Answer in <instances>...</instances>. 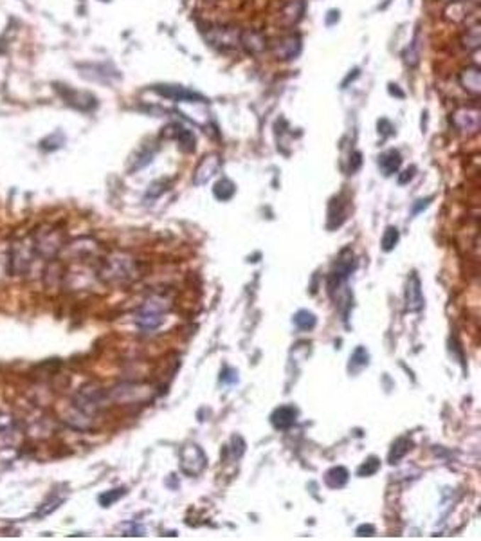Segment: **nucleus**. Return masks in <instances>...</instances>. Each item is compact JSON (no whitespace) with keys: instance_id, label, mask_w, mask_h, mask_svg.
<instances>
[{"instance_id":"obj_2","label":"nucleus","mask_w":481,"mask_h":541,"mask_svg":"<svg viewBox=\"0 0 481 541\" xmlns=\"http://www.w3.org/2000/svg\"><path fill=\"white\" fill-rule=\"evenodd\" d=\"M35 256L36 249L33 236H20V239H16L11 246V251H9V273L13 276L28 275Z\"/></svg>"},{"instance_id":"obj_33","label":"nucleus","mask_w":481,"mask_h":541,"mask_svg":"<svg viewBox=\"0 0 481 541\" xmlns=\"http://www.w3.org/2000/svg\"><path fill=\"white\" fill-rule=\"evenodd\" d=\"M58 133H60V132H58V130H56V132H52L51 136H48V138H45V139H42V143H40V146H42L43 150H48V152H51V150H58V148H62L63 143H65V138H60L58 141H55L56 136H58Z\"/></svg>"},{"instance_id":"obj_36","label":"nucleus","mask_w":481,"mask_h":541,"mask_svg":"<svg viewBox=\"0 0 481 541\" xmlns=\"http://www.w3.org/2000/svg\"><path fill=\"white\" fill-rule=\"evenodd\" d=\"M357 536L364 537V536H375V527L370 525V523H364V525L357 527Z\"/></svg>"},{"instance_id":"obj_5","label":"nucleus","mask_w":481,"mask_h":541,"mask_svg":"<svg viewBox=\"0 0 481 541\" xmlns=\"http://www.w3.org/2000/svg\"><path fill=\"white\" fill-rule=\"evenodd\" d=\"M443 18L450 24L469 26L480 20V2L476 0H454L447 2L443 9Z\"/></svg>"},{"instance_id":"obj_18","label":"nucleus","mask_w":481,"mask_h":541,"mask_svg":"<svg viewBox=\"0 0 481 541\" xmlns=\"http://www.w3.org/2000/svg\"><path fill=\"white\" fill-rule=\"evenodd\" d=\"M159 96H165V98L173 99L175 103L179 102H189V99H206L204 96H200L195 90H189L186 87L180 85H155L153 87Z\"/></svg>"},{"instance_id":"obj_31","label":"nucleus","mask_w":481,"mask_h":541,"mask_svg":"<svg viewBox=\"0 0 481 541\" xmlns=\"http://www.w3.org/2000/svg\"><path fill=\"white\" fill-rule=\"evenodd\" d=\"M380 469V460L377 457H368L357 469V476L360 479H366V476H373L377 471Z\"/></svg>"},{"instance_id":"obj_35","label":"nucleus","mask_w":481,"mask_h":541,"mask_svg":"<svg viewBox=\"0 0 481 541\" xmlns=\"http://www.w3.org/2000/svg\"><path fill=\"white\" fill-rule=\"evenodd\" d=\"M339 18H341L339 9H330V11L326 13L325 22H326V26H328V28H332V26H336L337 22H339Z\"/></svg>"},{"instance_id":"obj_24","label":"nucleus","mask_w":481,"mask_h":541,"mask_svg":"<svg viewBox=\"0 0 481 541\" xmlns=\"http://www.w3.org/2000/svg\"><path fill=\"white\" fill-rule=\"evenodd\" d=\"M411 447H413V442H411L409 437H399V439L393 442L392 449H389V453H387V462L392 464V466H395V464H399L400 460L404 459V457L407 455L411 451Z\"/></svg>"},{"instance_id":"obj_23","label":"nucleus","mask_w":481,"mask_h":541,"mask_svg":"<svg viewBox=\"0 0 481 541\" xmlns=\"http://www.w3.org/2000/svg\"><path fill=\"white\" fill-rule=\"evenodd\" d=\"M350 473L346 467L333 466L325 473V483L330 489H343L348 483Z\"/></svg>"},{"instance_id":"obj_27","label":"nucleus","mask_w":481,"mask_h":541,"mask_svg":"<svg viewBox=\"0 0 481 541\" xmlns=\"http://www.w3.org/2000/svg\"><path fill=\"white\" fill-rule=\"evenodd\" d=\"M370 363V354L368 350L364 349V346H357L355 350H353V354L350 356V365H348V370L352 373H357L360 372L363 368H366Z\"/></svg>"},{"instance_id":"obj_30","label":"nucleus","mask_w":481,"mask_h":541,"mask_svg":"<svg viewBox=\"0 0 481 541\" xmlns=\"http://www.w3.org/2000/svg\"><path fill=\"white\" fill-rule=\"evenodd\" d=\"M125 494H126V487H116V489H110L106 491V493L99 494L98 502L101 507H110L118 502V500H121Z\"/></svg>"},{"instance_id":"obj_40","label":"nucleus","mask_w":481,"mask_h":541,"mask_svg":"<svg viewBox=\"0 0 481 541\" xmlns=\"http://www.w3.org/2000/svg\"><path fill=\"white\" fill-rule=\"evenodd\" d=\"M352 159H353V165H350V168H352V172H357V170H359V166H360V163H363L360 161V153L355 152L352 155Z\"/></svg>"},{"instance_id":"obj_16","label":"nucleus","mask_w":481,"mask_h":541,"mask_svg":"<svg viewBox=\"0 0 481 541\" xmlns=\"http://www.w3.org/2000/svg\"><path fill=\"white\" fill-rule=\"evenodd\" d=\"M458 83L472 98H480L481 94V69L477 65L463 67L458 75Z\"/></svg>"},{"instance_id":"obj_1","label":"nucleus","mask_w":481,"mask_h":541,"mask_svg":"<svg viewBox=\"0 0 481 541\" xmlns=\"http://www.w3.org/2000/svg\"><path fill=\"white\" fill-rule=\"evenodd\" d=\"M98 275L110 285H126L139 278V266L132 256L125 253H114L103 260Z\"/></svg>"},{"instance_id":"obj_20","label":"nucleus","mask_w":481,"mask_h":541,"mask_svg":"<svg viewBox=\"0 0 481 541\" xmlns=\"http://www.w3.org/2000/svg\"><path fill=\"white\" fill-rule=\"evenodd\" d=\"M168 130H172V132H170V138H173L177 143H179V148L182 150V152H186V153L195 152L197 138H195V133H193L192 130L177 125V123L170 125Z\"/></svg>"},{"instance_id":"obj_15","label":"nucleus","mask_w":481,"mask_h":541,"mask_svg":"<svg viewBox=\"0 0 481 541\" xmlns=\"http://www.w3.org/2000/svg\"><path fill=\"white\" fill-rule=\"evenodd\" d=\"M306 11L305 0H287L280 9V24L283 28H296Z\"/></svg>"},{"instance_id":"obj_9","label":"nucleus","mask_w":481,"mask_h":541,"mask_svg":"<svg viewBox=\"0 0 481 541\" xmlns=\"http://www.w3.org/2000/svg\"><path fill=\"white\" fill-rule=\"evenodd\" d=\"M450 119H453V125L456 126V130L462 133V136L470 138V136H476V133L480 132L481 112L477 106L474 105L458 106L453 114H450Z\"/></svg>"},{"instance_id":"obj_34","label":"nucleus","mask_w":481,"mask_h":541,"mask_svg":"<svg viewBox=\"0 0 481 541\" xmlns=\"http://www.w3.org/2000/svg\"><path fill=\"white\" fill-rule=\"evenodd\" d=\"M15 427V419L6 413H0V433H8Z\"/></svg>"},{"instance_id":"obj_6","label":"nucleus","mask_w":481,"mask_h":541,"mask_svg":"<svg viewBox=\"0 0 481 541\" xmlns=\"http://www.w3.org/2000/svg\"><path fill=\"white\" fill-rule=\"evenodd\" d=\"M106 393L98 385H87L74 395V408L85 417H92L105 406Z\"/></svg>"},{"instance_id":"obj_37","label":"nucleus","mask_w":481,"mask_h":541,"mask_svg":"<svg viewBox=\"0 0 481 541\" xmlns=\"http://www.w3.org/2000/svg\"><path fill=\"white\" fill-rule=\"evenodd\" d=\"M415 172H416L415 166H411V168L404 170L402 175H399V185H406L407 180H411L413 177H415Z\"/></svg>"},{"instance_id":"obj_3","label":"nucleus","mask_w":481,"mask_h":541,"mask_svg":"<svg viewBox=\"0 0 481 541\" xmlns=\"http://www.w3.org/2000/svg\"><path fill=\"white\" fill-rule=\"evenodd\" d=\"M240 35H242V29L238 26L219 24L208 28V31H204V40H206L209 48L216 49V51L229 53L240 49Z\"/></svg>"},{"instance_id":"obj_19","label":"nucleus","mask_w":481,"mask_h":541,"mask_svg":"<svg viewBox=\"0 0 481 541\" xmlns=\"http://www.w3.org/2000/svg\"><path fill=\"white\" fill-rule=\"evenodd\" d=\"M297 415H299V412H297L296 406H292V404H283V406H280V408H276L272 412V415H270V424H272L276 430H290V427L296 424L297 420Z\"/></svg>"},{"instance_id":"obj_11","label":"nucleus","mask_w":481,"mask_h":541,"mask_svg":"<svg viewBox=\"0 0 481 541\" xmlns=\"http://www.w3.org/2000/svg\"><path fill=\"white\" fill-rule=\"evenodd\" d=\"M56 92H58L63 102H65L67 105H71L72 109L89 112V110H94L96 106H98L96 96H92L90 92H87V90H76L67 85H56Z\"/></svg>"},{"instance_id":"obj_39","label":"nucleus","mask_w":481,"mask_h":541,"mask_svg":"<svg viewBox=\"0 0 481 541\" xmlns=\"http://www.w3.org/2000/svg\"><path fill=\"white\" fill-rule=\"evenodd\" d=\"M220 379L226 381V383H235V381L238 379V377H236V372H235V370L226 368V370H223V373H222V377H220Z\"/></svg>"},{"instance_id":"obj_38","label":"nucleus","mask_w":481,"mask_h":541,"mask_svg":"<svg viewBox=\"0 0 481 541\" xmlns=\"http://www.w3.org/2000/svg\"><path fill=\"white\" fill-rule=\"evenodd\" d=\"M431 200H433V197H427V199H420V200H416V202H419V204L413 206V215H419V213L422 212V209H426L427 206L431 204Z\"/></svg>"},{"instance_id":"obj_42","label":"nucleus","mask_w":481,"mask_h":541,"mask_svg":"<svg viewBox=\"0 0 481 541\" xmlns=\"http://www.w3.org/2000/svg\"><path fill=\"white\" fill-rule=\"evenodd\" d=\"M442 2H454V0H442ZM476 2H480V0H476Z\"/></svg>"},{"instance_id":"obj_10","label":"nucleus","mask_w":481,"mask_h":541,"mask_svg":"<svg viewBox=\"0 0 481 541\" xmlns=\"http://www.w3.org/2000/svg\"><path fill=\"white\" fill-rule=\"evenodd\" d=\"M208 466V457L199 444H186L180 449V469L188 476H199Z\"/></svg>"},{"instance_id":"obj_28","label":"nucleus","mask_w":481,"mask_h":541,"mask_svg":"<svg viewBox=\"0 0 481 541\" xmlns=\"http://www.w3.org/2000/svg\"><path fill=\"white\" fill-rule=\"evenodd\" d=\"M399 242H400L399 228H395V226H389V228H386V231H384V235H382V240H380L382 251L392 253Z\"/></svg>"},{"instance_id":"obj_8","label":"nucleus","mask_w":481,"mask_h":541,"mask_svg":"<svg viewBox=\"0 0 481 541\" xmlns=\"http://www.w3.org/2000/svg\"><path fill=\"white\" fill-rule=\"evenodd\" d=\"M357 267V260L355 255H353L352 249H343L339 255V260L333 266V270L330 273L328 276V293L333 295L336 290L343 289V285L346 283V280L350 278L353 270Z\"/></svg>"},{"instance_id":"obj_26","label":"nucleus","mask_w":481,"mask_h":541,"mask_svg":"<svg viewBox=\"0 0 481 541\" xmlns=\"http://www.w3.org/2000/svg\"><path fill=\"white\" fill-rule=\"evenodd\" d=\"M294 325L297 327L299 330H303V332H309V330L316 329L317 325V316L312 312V310H297L296 314H294Z\"/></svg>"},{"instance_id":"obj_43","label":"nucleus","mask_w":481,"mask_h":541,"mask_svg":"<svg viewBox=\"0 0 481 541\" xmlns=\"http://www.w3.org/2000/svg\"><path fill=\"white\" fill-rule=\"evenodd\" d=\"M99 2H110V0H99Z\"/></svg>"},{"instance_id":"obj_4","label":"nucleus","mask_w":481,"mask_h":541,"mask_svg":"<svg viewBox=\"0 0 481 541\" xmlns=\"http://www.w3.org/2000/svg\"><path fill=\"white\" fill-rule=\"evenodd\" d=\"M170 310V303L162 296L146 300L136 316L137 327L141 330H155L165 322V314Z\"/></svg>"},{"instance_id":"obj_25","label":"nucleus","mask_w":481,"mask_h":541,"mask_svg":"<svg viewBox=\"0 0 481 541\" xmlns=\"http://www.w3.org/2000/svg\"><path fill=\"white\" fill-rule=\"evenodd\" d=\"M236 193V185L233 182L231 179H227V177H222L215 182L213 186V195L215 199L222 200V202H227V200H231Z\"/></svg>"},{"instance_id":"obj_13","label":"nucleus","mask_w":481,"mask_h":541,"mask_svg":"<svg viewBox=\"0 0 481 541\" xmlns=\"http://www.w3.org/2000/svg\"><path fill=\"white\" fill-rule=\"evenodd\" d=\"M240 49H243L250 56H260L265 51H269V40L258 29H242Z\"/></svg>"},{"instance_id":"obj_14","label":"nucleus","mask_w":481,"mask_h":541,"mask_svg":"<svg viewBox=\"0 0 481 541\" xmlns=\"http://www.w3.org/2000/svg\"><path fill=\"white\" fill-rule=\"evenodd\" d=\"M33 240H35L36 255L45 256V258H55L62 249V235L58 231H43L33 236Z\"/></svg>"},{"instance_id":"obj_21","label":"nucleus","mask_w":481,"mask_h":541,"mask_svg":"<svg viewBox=\"0 0 481 541\" xmlns=\"http://www.w3.org/2000/svg\"><path fill=\"white\" fill-rule=\"evenodd\" d=\"M462 48L467 53H476L481 48V26L480 22H474V24L465 26L462 33V38H460Z\"/></svg>"},{"instance_id":"obj_17","label":"nucleus","mask_w":481,"mask_h":541,"mask_svg":"<svg viewBox=\"0 0 481 541\" xmlns=\"http://www.w3.org/2000/svg\"><path fill=\"white\" fill-rule=\"evenodd\" d=\"M424 307L422 282L416 273H411L406 285V309L407 312H419Z\"/></svg>"},{"instance_id":"obj_7","label":"nucleus","mask_w":481,"mask_h":541,"mask_svg":"<svg viewBox=\"0 0 481 541\" xmlns=\"http://www.w3.org/2000/svg\"><path fill=\"white\" fill-rule=\"evenodd\" d=\"M269 51L278 62H290L297 58L303 51V38L299 33H287V35L274 38L269 42Z\"/></svg>"},{"instance_id":"obj_29","label":"nucleus","mask_w":481,"mask_h":541,"mask_svg":"<svg viewBox=\"0 0 481 541\" xmlns=\"http://www.w3.org/2000/svg\"><path fill=\"white\" fill-rule=\"evenodd\" d=\"M420 55H422V53H420V35H419V31H416L415 38H413V42L407 45L406 53H404V58H406L407 65L416 67L420 62Z\"/></svg>"},{"instance_id":"obj_22","label":"nucleus","mask_w":481,"mask_h":541,"mask_svg":"<svg viewBox=\"0 0 481 541\" xmlns=\"http://www.w3.org/2000/svg\"><path fill=\"white\" fill-rule=\"evenodd\" d=\"M400 166H402V155L399 150H387L379 155V168L386 177L399 173Z\"/></svg>"},{"instance_id":"obj_41","label":"nucleus","mask_w":481,"mask_h":541,"mask_svg":"<svg viewBox=\"0 0 481 541\" xmlns=\"http://www.w3.org/2000/svg\"><path fill=\"white\" fill-rule=\"evenodd\" d=\"M352 72H353V75H348V78H346L345 82H343V89H345V87L348 85V82H353V80H355L357 76H359V69H353Z\"/></svg>"},{"instance_id":"obj_12","label":"nucleus","mask_w":481,"mask_h":541,"mask_svg":"<svg viewBox=\"0 0 481 541\" xmlns=\"http://www.w3.org/2000/svg\"><path fill=\"white\" fill-rule=\"evenodd\" d=\"M220 168H222V159H220L219 153H208V155H204L199 165H197L195 172H193V185H208L209 180L220 172Z\"/></svg>"},{"instance_id":"obj_32","label":"nucleus","mask_w":481,"mask_h":541,"mask_svg":"<svg viewBox=\"0 0 481 541\" xmlns=\"http://www.w3.org/2000/svg\"><path fill=\"white\" fill-rule=\"evenodd\" d=\"M65 502V496H56V494H51L45 502L42 503V507H40V510L36 513V518H42V516H49L51 513H55L56 509H58L62 503Z\"/></svg>"}]
</instances>
